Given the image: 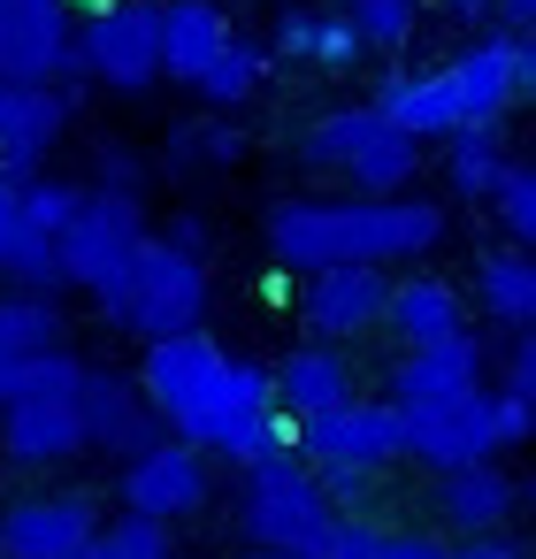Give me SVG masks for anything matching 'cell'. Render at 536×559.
Returning <instances> with one entry per match:
<instances>
[{
    "mask_svg": "<svg viewBox=\"0 0 536 559\" xmlns=\"http://www.w3.org/2000/svg\"><path fill=\"white\" fill-rule=\"evenodd\" d=\"M276 269H391V261H421L444 246V207L421 192L398 200H276L261 215Z\"/></svg>",
    "mask_w": 536,
    "mask_h": 559,
    "instance_id": "obj_1",
    "label": "cell"
},
{
    "mask_svg": "<svg viewBox=\"0 0 536 559\" xmlns=\"http://www.w3.org/2000/svg\"><path fill=\"white\" fill-rule=\"evenodd\" d=\"M299 169L345 185V200H398L421 177V146L391 131L376 108H322L299 131Z\"/></svg>",
    "mask_w": 536,
    "mask_h": 559,
    "instance_id": "obj_2",
    "label": "cell"
},
{
    "mask_svg": "<svg viewBox=\"0 0 536 559\" xmlns=\"http://www.w3.org/2000/svg\"><path fill=\"white\" fill-rule=\"evenodd\" d=\"M207 299H215V292H207V261H200V253H177V246H162V238H146V246L131 253L123 284L100 292L93 307H100L108 330H131L139 345H162V337L200 330V322H207Z\"/></svg>",
    "mask_w": 536,
    "mask_h": 559,
    "instance_id": "obj_3",
    "label": "cell"
},
{
    "mask_svg": "<svg viewBox=\"0 0 536 559\" xmlns=\"http://www.w3.org/2000/svg\"><path fill=\"white\" fill-rule=\"evenodd\" d=\"M398 421H406V460H421L429 475H452V467H483V460L528 444L536 399L475 383V391H460V399H444L429 414H398Z\"/></svg>",
    "mask_w": 536,
    "mask_h": 559,
    "instance_id": "obj_4",
    "label": "cell"
},
{
    "mask_svg": "<svg viewBox=\"0 0 536 559\" xmlns=\"http://www.w3.org/2000/svg\"><path fill=\"white\" fill-rule=\"evenodd\" d=\"M330 498L322 483L299 467V452H269L246 467V490H238V528L253 551H284V559H314L322 536H330Z\"/></svg>",
    "mask_w": 536,
    "mask_h": 559,
    "instance_id": "obj_5",
    "label": "cell"
},
{
    "mask_svg": "<svg viewBox=\"0 0 536 559\" xmlns=\"http://www.w3.org/2000/svg\"><path fill=\"white\" fill-rule=\"evenodd\" d=\"M291 452L307 475H383L406 460V421L391 399H368L353 391L345 406L314 414V421H291Z\"/></svg>",
    "mask_w": 536,
    "mask_h": 559,
    "instance_id": "obj_6",
    "label": "cell"
},
{
    "mask_svg": "<svg viewBox=\"0 0 536 559\" xmlns=\"http://www.w3.org/2000/svg\"><path fill=\"white\" fill-rule=\"evenodd\" d=\"M154 230H146V200H131V192H93L85 185V200H78V215L62 223V238H55V269H62V284H78V292H116L123 284V269H131V253L146 246Z\"/></svg>",
    "mask_w": 536,
    "mask_h": 559,
    "instance_id": "obj_7",
    "label": "cell"
},
{
    "mask_svg": "<svg viewBox=\"0 0 536 559\" xmlns=\"http://www.w3.org/2000/svg\"><path fill=\"white\" fill-rule=\"evenodd\" d=\"M78 78L108 93H146L162 78V0H116L78 24Z\"/></svg>",
    "mask_w": 536,
    "mask_h": 559,
    "instance_id": "obj_8",
    "label": "cell"
},
{
    "mask_svg": "<svg viewBox=\"0 0 536 559\" xmlns=\"http://www.w3.org/2000/svg\"><path fill=\"white\" fill-rule=\"evenodd\" d=\"M207 498H215V460L192 452V444H177V437H154L146 452L123 460V513H139V521L177 528V521H192Z\"/></svg>",
    "mask_w": 536,
    "mask_h": 559,
    "instance_id": "obj_9",
    "label": "cell"
},
{
    "mask_svg": "<svg viewBox=\"0 0 536 559\" xmlns=\"http://www.w3.org/2000/svg\"><path fill=\"white\" fill-rule=\"evenodd\" d=\"M100 536L93 490H24L0 506V559H78Z\"/></svg>",
    "mask_w": 536,
    "mask_h": 559,
    "instance_id": "obj_10",
    "label": "cell"
},
{
    "mask_svg": "<svg viewBox=\"0 0 536 559\" xmlns=\"http://www.w3.org/2000/svg\"><path fill=\"white\" fill-rule=\"evenodd\" d=\"M78 78V24L62 0H0V85Z\"/></svg>",
    "mask_w": 536,
    "mask_h": 559,
    "instance_id": "obj_11",
    "label": "cell"
},
{
    "mask_svg": "<svg viewBox=\"0 0 536 559\" xmlns=\"http://www.w3.org/2000/svg\"><path fill=\"white\" fill-rule=\"evenodd\" d=\"M383 299H391V269H314L299 292V322L314 345H360L383 330Z\"/></svg>",
    "mask_w": 536,
    "mask_h": 559,
    "instance_id": "obj_12",
    "label": "cell"
},
{
    "mask_svg": "<svg viewBox=\"0 0 536 559\" xmlns=\"http://www.w3.org/2000/svg\"><path fill=\"white\" fill-rule=\"evenodd\" d=\"M70 85H0V177L32 185L47 177V154L70 131Z\"/></svg>",
    "mask_w": 536,
    "mask_h": 559,
    "instance_id": "obj_13",
    "label": "cell"
},
{
    "mask_svg": "<svg viewBox=\"0 0 536 559\" xmlns=\"http://www.w3.org/2000/svg\"><path fill=\"white\" fill-rule=\"evenodd\" d=\"M483 368H490V345H483L475 330H460V337H444V345H414V353H398L391 376H383V399H391L398 414H429V406L475 391Z\"/></svg>",
    "mask_w": 536,
    "mask_h": 559,
    "instance_id": "obj_14",
    "label": "cell"
},
{
    "mask_svg": "<svg viewBox=\"0 0 536 559\" xmlns=\"http://www.w3.org/2000/svg\"><path fill=\"white\" fill-rule=\"evenodd\" d=\"M78 421H85V452H108V460H131L162 437L131 368H93V360H85V383H78Z\"/></svg>",
    "mask_w": 536,
    "mask_h": 559,
    "instance_id": "obj_15",
    "label": "cell"
},
{
    "mask_svg": "<svg viewBox=\"0 0 536 559\" xmlns=\"http://www.w3.org/2000/svg\"><path fill=\"white\" fill-rule=\"evenodd\" d=\"M85 452V421L78 406H55V399H16L0 406V460L24 467V475H55Z\"/></svg>",
    "mask_w": 536,
    "mask_h": 559,
    "instance_id": "obj_16",
    "label": "cell"
},
{
    "mask_svg": "<svg viewBox=\"0 0 536 559\" xmlns=\"http://www.w3.org/2000/svg\"><path fill=\"white\" fill-rule=\"evenodd\" d=\"M269 391H276V414H284V421H314V414L345 406V399L360 391V376H353V353L307 337V345H291V353L269 368Z\"/></svg>",
    "mask_w": 536,
    "mask_h": 559,
    "instance_id": "obj_17",
    "label": "cell"
},
{
    "mask_svg": "<svg viewBox=\"0 0 536 559\" xmlns=\"http://www.w3.org/2000/svg\"><path fill=\"white\" fill-rule=\"evenodd\" d=\"M429 506H437V521H444L460 544H467V536H505V521L521 513V483H513L498 460H483V467H452V475H437Z\"/></svg>",
    "mask_w": 536,
    "mask_h": 559,
    "instance_id": "obj_18",
    "label": "cell"
},
{
    "mask_svg": "<svg viewBox=\"0 0 536 559\" xmlns=\"http://www.w3.org/2000/svg\"><path fill=\"white\" fill-rule=\"evenodd\" d=\"M383 330L398 337V353H414V345H444V337H460V330H467V299H460V284H452V276L406 269V276H391Z\"/></svg>",
    "mask_w": 536,
    "mask_h": 559,
    "instance_id": "obj_19",
    "label": "cell"
},
{
    "mask_svg": "<svg viewBox=\"0 0 536 559\" xmlns=\"http://www.w3.org/2000/svg\"><path fill=\"white\" fill-rule=\"evenodd\" d=\"M230 9L223 0H162V78L177 85H200L207 62L230 47Z\"/></svg>",
    "mask_w": 536,
    "mask_h": 559,
    "instance_id": "obj_20",
    "label": "cell"
},
{
    "mask_svg": "<svg viewBox=\"0 0 536 559\" xmlns=\"http://www.w3.org/2000/svg\"><path fill=\"white\" fill-rule=\"evenodd\" d=\"M475 307L513 337V330H528L536 322V261L528 253H513V246H490V253H475Z\"/></svg>",
    "mask_w": 536,
    "mask_h": 559,
    "instance_id": "obj_21",
    "label": "cell"
},
{
    "mask_svg": "<svg viewBox=\"0 0 536 559\" xmlns=\"http://www.w3.org/2000/svg\"><path fill=\"white\" fill-rule=\"evenodd\" d=\"M70 345V314L47 292H0V368H24Z\"/></svg>",
    "mask_w": 536,
    "mask_h": 559,
    "instance_id": "obj_22",
    "label": "cell"
},
{
    "mask_svg": "<svg viewBox=\"0 0 536 559\" xmlns=\"http://www.w3.org/2000/svg\"><path fill=\"white\" fill-rule=\"evenodd\" d=\"M0 276H9L16 292H62V269H55V246L24 230V185L0 177Z\"/></svg>",
    "mask_w": 536,
    "mask_h": 559,
    "instance_id": "obj_23",
    "label": "cell"
},
{
    "mask_svg": "<svg viewBox=\"0 0 536 559\" xmlns=\"http://www.w3.org/2000/svg\"><path fill=\"white\" fill-rule=\"evenodd\" d=\"M276 55L314 62V70H353L360 62V39L345 32L337 9H284L276 16Z\"/></svg>",
    "mask_w": 536,
    "mask_h": 559,
    "instance_id": "obj_24",
    "label": "cell"
},
{
    "mask_svg": "<svg viewBox=\"0 0 536 559\" xmlns=\"http://www.w3.org/2000/svg\"><path fill=\"white\" fill-rule=\"evenodd\" d=\"M513 154H505V139L490 131V123H475V131H452L444 139V185L460 192V200H490V185H498V169H505Z\"/></svg>",
    "mask_w": 536,
    "mask_h": 559,
    "instance_id": "obj_25",
    "label": "cell"
},
{
    "mask_svg": "<svg viewBox=\"0 0 536 559\" xmlns=\"http://www.w3.org/2000/svg\"><path fill=\"white\" fill-rule=\"evenodd\" d=\"M261 78H269V47H253L246 32H230V47L207 62V78L192 85L207 108H246L253 93H261Z\"/></svg>",
    "mask_w": 536,
    "mask_h": 559,
    "instance_id": "obj_26",
    "label": "cell"
},
{
    "mask_svg": "<svg viewBox=\"0 0 536 559\" xmlns=\"http://www.w3.org/2000/svg\"><path fill=\"white\" fill-rule=\"evenodd\" d=\"M414 9L421 0H345V32L360 39V55H398L414 39Z\"/></svg>",
    "mask_w": 536,
    "mask_h": 559,
    "instance_id": "obj_27",
    "label": "cell"
},
{
    "mask_svg": "<svg viewBox=\"0 0 536 559\" xmlns=\"http://www.w3.org/2000/svg\"><path fill=\"white\" fill-rule=\"evenodd\" d=\"M483 207H498V230H505V246H513V253H528V246H536V169H528V162H505Z\"/></svg>",
    "mask_w": 536,
    "mask_h": 559,
    "instance_id": "obj_28",
    "label": "cell"
},
{
    "mask_svg": "<svg viewBox=\"0 0 536 559\" xmlns=\"http://www.w3.org/2000/svg\"><path fill=\"white\" fill-rule=\"evenodd\" d=\"M78 200H85V185H62V177H32V185H24V230L55 246V238H62V223L78 215Z\"/></svg>",
    "mask_w": 536,
    "mask_h": 559,
    "instance_id": "obj_29",
    "label": "cell"
},
{
    "mask_svg": "<svg viewBox=\"0 0 536 559\" xmlns=\"http://www.w3.org/2000/svg\"><path fill=\"white\" fill-rule=\"evenodd\" d=\"M108 559H177V536L162 528V521H139V513H116V521H100V536H93Z\"/></svg>",
    "mask_w": 536,
    "mask_h": 559,
    "instance_id": "obj_30",
    "label": "cell"
},
{
    "mask_svg": "<svg viewBox=\"0 0 536 559\" xmlns=\"http://www.w3.org/2000/svg\"><path fill=\"white\" fill-rule=\"evenodd\" d=\"M376 551H383V521H368V513H337L314 559H376Z\"/></svg>",
    "mask_w": 536,
    "mask_h": 559,
    "instance_id": "obj_31",
    "label": "cell"
},
{
    "mask_svg": "<svg viewBox=\"0 0 536 559\" xmlns=\"http://www.w3.org/2000/svg\"><path fill=\"white\" fill-rule=\"evenodd\" d=\"M238 154H246V131L238 123H223V116L215 123H192V162L200 169H230Z\"/></svg>",
    "mask_w": 536,
    "mask_h": 559,
    "instance_id": "obj_32",
    "label": "cell"
},
{
    "mask_svg": "<svg viewBox=\"0 0 536 559\" xmlns=\"http://www.w3.org/2000/svg\"><path fill=\"white\" fill-rule=\"evenodd\" d=\"M93 169H100V177H93V192H131V200L146 192V162H139L131 146H100V162H93Z\"/></svg>",
    "mask_w": 536,
    "mask_h": 559,
    "instance_id": "obj_33",
    "label": "cell"
},
{
    "mask_svg": "<svg viewBox=\"0 0 536 559\" xmlns=\"http://www.w3.org/2000/svg\"><path fill=\"white\" fill-rule=\"evenodd\" d=\"M498 353H505V383H498V391H513V399H536V337H528V330H513Z\"/></svg>",
    "mask_w": 536,
    "mask_h": 559,
    "instance_id": "obj_34",
    "label": "cell"
},
{
    "mask_svg": "<svg viewBox=\"0 0 536 559\" xmlns=\"http://www.w3.org/2000/svg\"><path fill=\"white\" fill-rule=\"evenodd\" d=\"M376 559H452V544L429 536V528H383V551Z\"/></svg>",
    "mask_w": 536,
    "mask_h": 559,
    "instance_id": "obj_35",
    "label": "cell"
},
{
    "mask_svg": "<svg viewBox=\"0 0 536 559\" xmlns=\"http://www.w3.org/2000/svg\"><path fill=\"white\" fill-rule=\"evenodd\" d=\"M162 246H177V253H200V261H207V223H200V215H169Z\"/></svg>",
    "mask_w": 536,
    "mask_h": 559,
    "instance_id": "obj_36",
    "label": "cell"
},
{
    "mask_svg": "<svg viewBox=\"0 0 536 559\" xmlns=\"http://www.w3.org/2000/svg\"><path fill=\"white\" fill-rule=\"evenodd\" d=\"M452 559H528V551H521V536H467V544H452Z\"/></svg>",
    "mask_w": 536,
    "mask_h": 559,
    "instance_id": "obj_37",
    "label": "cell"
},
{
    "mask_svg": "<svg viewBox=\"0 0 536 559\" xmlns=\"http://www.w3.org/2000/svg\"><path fill=\"white\" fill-rule=\"evenodd\" d=\"M490 16H498L505 39H528L536 32V0H490Z\"/></svg>",
    "mask_w": 536,
    "mask_h": 559,
    "instance_id": "obj_38",
    "label": "cell"
},
{
    "mask_svg": "<svg viewBox=\"0 0 536 559\" xmlns=\"http://www.w3.org/2000/svg\"><path fill=\"white\" fill-rule=\"evenodd\" d=\"M452 16H490V0H444Z\"/></svg>",
    "mask_w": 536,
    "mask_h": 559,
    "instance_id": "obj_39",
    "label": "cell"
},
{
    "mask_svg": "<svg viewBox=\"0 0 536 559\" xmlns=\"http://www.w3.org/2000/svg\"><path fill=\"white\" fill-rule=\"evenodd\" d=\"M62 9H78V16H100V9H116V0H62Z\"/></svg>",
    "mask_w": 536,
    "mask_h": 559,
    "instance_id": "obj_40",
    "label": "cell"
},
{
    "mask_svg": "<svg viewBox=\"0 0 536 559\" xmlns=\"http://www.w3.org/2000/svg\"><path fill=\"white\" fill-rule=\"evenodd\" d=\"M78 559H108V551H100V544H85V551H78Z\"/></svg>",
    "mask_w": 536,
    "mask_h": 559,
    "instance_id": "obj_41",
    "label": "cell"
},
{
    "mask_svg": "<svg viewBox=\"0 0 536 559\" xmlns=\"http://www.w3.org/2000/svg\"><path fill=\"white\" fill-rule=\"evenodd\" d=\"M246 559H284V551H246Z\"/></svg>",
    "mask_w": 536,
    "mask_h": 559,
    "instance_id": "obj_42",
    "label": "cell"
}]
</instances>
